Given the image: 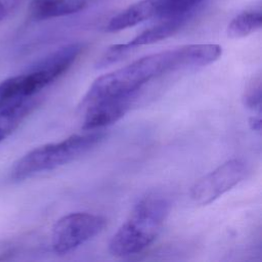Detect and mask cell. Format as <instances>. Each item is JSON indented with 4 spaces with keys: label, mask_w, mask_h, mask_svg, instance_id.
<instances>
[{
    "label": "cell",
    "mask_w": 262,
    "mask_h": 262,
    "mask_svg": "<svg viewBox=\"0 0 262 262\" xmlns=\"http://www.w3.org/2000/svg\"><path fill=\"white\" fill-rule=\"evenodd\" d=\"M221 53L217 44H191L143 56L97 78L83 97L82 105L101 98L137 93L145 83L163 74L210 64Z\"/></svg>",
    "instance_id": "6da1fadb"
},
{
    "label": "cell",
    "mask_w": 262,
    "mask_h": 262,
    "mask_svg": "<svg viewBox=\"0 0 262 262\" xmlns=\"http://www.w3.org/2000/svg\"><path fill=\"white\" fill-rule=\"evenodd\" d=\"M168 200L159 195L141 199L108 243V251L117 257L138 254L160 234L169 214Z\"/></svg>",
    "instance_id": "7a4b0ae2"
},
{
    "label": "cell",
    "mask_w": 262,
    "mask_h": 262,
    "mask_svg": "<svg viewBox=\"0 0 262 262\" xmlns=\"http://www.w3.org/2000/svg\"><path fill=\"white\" fill-rule=\"evenodd\" d=\"M104 135L100 132L75 134L59 142L36 147L18 159L10 172L12 180L20 181L38 173L66 165L97 145Z\"/></svg>",
    "instance_id": "3957f363"
},
{
    "label": "cell",
    "mask_w": 262,
    "mask_h": 262,
    "mask_svg": "<svg viewBox=\"0 0 262 262\" xmlns=\"http://www.w3.org/2000/svg\"><path fill=\"white\" fill-rule=\"evenodd\" d=\"M105 219L86 212L70 213L59 218L52 227L51 247L56 254H67L97 235Z\"/></svg>",
    "instance_id": "277c9868"
},
{
    "label": "cell",
    "mask_w": 262,
    "mask_h": 262,
    "mask_svg": "<svg viewBox=\"0 0 262 262\" xmlns=\"http://www.w3.org/2000/svg\"><path fill=\"white\" fill-rule=\"evenodd\" d=\"M246 163L231 159L199 179L190 188V199L198 205H208L238 184L247 175Z\"/></svg>",
    "instance_id": "5b68a950"
},
{
    "label": "cell",
    "mask_w": 262,
    "mask_h": 262,
    "mask_svg": "<svg viewBox=\"0 0 262 262\" xmlns=\"http://www.w3.org/2000/svg\"><path fill=\"white\" fill-rule=\"evenodd\" d=\"M135 96L136 93L106 97L84 105L86 113L82 129L85 131H94L117 122L128 112Z\"/></svg>",
    "instance_id": "8992f818"
},
{
    "label": "cell",
    "mask_w": 262,
    "mask_h": 262,
    "mask_svg": "<svg viewBox=\"0 0 262 262\" xmlns=\"http://www.w3.org/2000/svg\"><path fill=\"white\" fill-rule=\"evenodd\" d=\"M162 0H140L113 16L105 26L106 32H119L157 16Z\"/></svg>",
    "instance_id": "52a82bcc"
},
{
    "label": "cell",
    "mask_w": 262,
    "mask_h": 262,
    "mask_svg": "<svg viewBox=\"0 0 262 262\" xmlns=\"http://www.w3.org/2000/svg\"><path fill=\"white\" fill-rule=\"evenodd\" d=\"M86 5L87 0H32L29 13L32 18L43 20L79 12Z\"/></svg>",
    "instance_id": "ba28073f"
},
{
    "label": "cell",
    "mask_w": 262,
    "mask_h": 262,
    "mask_svg": "<svg viewBox=\"0 0 262 262\" xmlns=\"http://www.w3.org/2000/svg\"><path fill=\"white\" fill-rule=\"evenodd\" d=\"M188 18L189 15L164 18L163 21L144 30L135 38L125 43V45L128 49L133 50L136 47L152 44L166 38H169L175 33H177L185 25Z\"/></svg>",
    "instance_id": "9c48e42d"
},
{
    "label": "cell",
    "mask_w": 262,
    "mask_h": 262,
    "mask_svg": "<svg viewBox=\"0 0 262 262\" xmlns=\"http://www.w3.org/2000/svg\"><path fill=\"white\" fill-rule=\"evenodd\" d=\"M38 100L35 96L15 100L0 108V141L9 136L34 110Z\"/></svg>",
    "instance_id": "30bf717a"
},
{
    "label": "cell",
    "mask_w": 262,
    "mask_h": 262,
    "mask_svg": "<svg viewBox=\"0 0 262 262\" xmlns=\"http://www.w3.org/2000/svg\"><path fill=\"white\" fill-rule=\"evenodd\" d=\"M262 25L261 10L244 11L233 17L227 26V35L230 38H243L258 30Z\"/></svg>",
    "instance_id": "8fae6325"
},
{
    "label": "cell",
    "mask_w": 262,
    "mask_h": 262,
    "mask_svg": "<svg viewBox=\"0 0 262 262\" xmlns=\"http://www.w3.org/2000/svg\"><path fill=\"white\" fill-rule=\"evenodd\" d=\"M203 0H162L157 16L168 18L190 15Z\"/></svg>",
    "instance_id": "7c38bea8"
},
{
    "label": "cell",
    "mask_w": 262,
    "mask_h": 262,
    "mask_svg": "<svg viewBox=\"0 0 262 262\" xmlns=\"http://www.w3.org/2000/svg\"><path fill=\"white\" fill-rule=\"evenodd\" d=\"M244 103L247 107L251 110L261 108V77H254L248 86L246 87L244 93Z\"/></svg>",
    "instance_id": "4fadbf2b"
},
{
    "label": "cell",
    "mask_w": 262,
    "mask_h": 262,
    "mask_svg": "<svg viewBox=\"0 0 262 262\" xmlns=\"http://www.w3.org/2000/svg\"><path fill=\"white\" fill-rule=\"evenodd\" d=\"M27 0H0V23L6 19Z\"/></svg>",
    "instance_id": "5bb4252c"
},
{
    "label": "cell",
    "mask_w": 262,
    "mask_h": 262,
    "mask_svg": "<svg viewBox=\"0 0 262 262\" xmlns=\"http://www.w3.org/2000/svg\"><path fill=\"white\" fill-rule=\"evenodd\" d=\"M249 124H250V127L252 128V130L260 133L261 132V117H260V113L257 116H254V117L250 118Z\"/></svg>",
    "instance_id": "9a60e30c"
},
{
    "label": "cell",
    "mask_w": 262,
    "mask_h": 262,
    "mask_svg": "<svg viewBox=\"0 0 262 262\" xmlns=\"http://www.w3.org/2000/svg\"><path fill=\"white\" fill-rule=\"evenodd\" d=\"M15 101V100H14ZM11 102H13V101H4V100H0V108H2L3 106H5V105H7V104H9V103H11Z\"/></svg>",
    "instance_id": "2e32d148"
}]
</instances>
